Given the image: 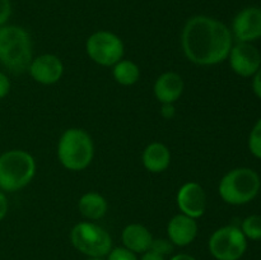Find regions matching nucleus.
<instances>
[{
  "instance_id": "obj_1",
  "label": "nucleus",
  "mask_w": 261,
  "mask_h": 260,
  "mask_svg": "<svg viewBox=\"0 0 261 260\" xmlns=\"http://www.w3.org/2000/svg\"><path fill=\"white\" fill-rule=\"evenodd\" d=\"M184 54L191 63L201 66L216 65L228 58L233 46L231 28L209 15H194L181 33Z\"/></svg>"
},
{
  "instance_id": "obj_2",
  "label": "nucleus",
  "mask_w": 261,
  "mask_h": 260,
  "mask_svg": "<svg viewBox=\"0 0 261 260\" xmlns=\"http://www.w3.org/2000/svg\"><path fill=\"white\" fill-rule=\"evenodd\" d=\"M33 59L32 40L20 25L0 27V64L14 74L24 73Z\"/></svg>"
},
{
  "instance_id": "obj_3",
  "label": "nucleus",
  "mask_w": 261,
  "mask_h": 260,
  "mask_svg": "<svg viewBox=\"0 0 261 260\" xmlns=\"http://www.w3.org/2000/svg\"><path fill=\"white\" fill-rule=\"evenodd\" d=\"M261 189L259 173L249 167L228 171L218 185L219 196L229 205H244L257 196Z\"/></svg>"
},
{
  "instance_id": "obj_4",
  "label": "nucleus",
  "mask_w": 261,
  "mask_h": 260,
  "mask_svg": "<svg viewBox=\"0 0 261 260\" xmlns=\"http://www.w3.org/2000/svg\"><path fill=\"white\" fill-rule=\"evenodd\" d=\"M36 173V161L28 152L12 149L0 155V190L14 193L25 188Z\"/></svg>"
},
{
  "instance_id": "obj_5",
  "label": "nucleus",
  "mask_w": 261,
  "mask_h": 260,
  "mask_svg": "<svg viewBox=\"0 0 261 260\" xmlns=\"http://www.w3.org/2000/svg\"><path fill=\"white\" fill-rule=\"evenodd\" d=\"M93 155V140L86 130L70 127L63 133L58 144V158L66 170H84L91 165Z\"/></svg>"
},
{
  "instance_id": "obj_6",
  "label": "nucleus",
  "mask_w": 261,
  "mask_h": 260,
  "mask_svg": "<svg viewBox=\"0 0 261 260\" xmlns=\"http://www.w3.org/2000/svg\"><path fill=\"white\" fill-rule=\"evenodd\" d=\"M73 246L89 257L107 256L112 249V239L103 227L93 222H81L70 232Z\"/></svg>"
},
{
  "instance_id": "obj_7",
  "label": "nucleus",
  "mask_w": 261,
  "mask_h": 260,
  "mask_svg": "<svg viewBox=\"0 0 261 260\" xmlns=\"http://www.w3.org/2000/svg\"><path fill=\"white\" fill-rule=\"evenodd\" d=\"M208 247L217 260H240L247 249V239L237 226H223L209 239Z\"/></svg>"
},
{
  "instance_id": "obj_8",
  "label": "nucleus",
  "mask_w": 261,
  "mask_h": 260,
  "mask_svg": "<svg viewBox=\"0 0 261 260\" xmlns=\"http://www.w3.org/2000/svg\"><path fill=\"white\" fill-rule=\"evenodd\" d=\"M89 59L102 66H114L124 56V42L110 31H97L86 42Z\"/></svg>"
},
{
  "instance_id": "obj_9",
  "label": "nucleus",
  "mask_w": 261,
  "mask_h": 260,
  "mask_svg": "<svg viewBox=\"0 0 261 260\" xmlns=\"http://www.w3.org/2000/svg\"><path fill=\"white\" fill-rule=\"evenodd\" d=\"M231 32L237 42L252 43L261 38V8L246 7L232 20Z\"/></svg>"
},
{
  "instance_id": "obj_10",
  "label": "nucleus",
  "mask_w": 261,
  "mask_h": 260,
  "mask_svg": "<svg viewBox=\"0 0 261 260\" xmlns=\"http://www.w3.org/2000/svg\"><path fill=\"white\" fill-rule=\"evenodd\" d=\"M229 66L237 75L250 78L261 66V54L252 43L237 42L228 54Z\"/></svg>"
},
{
  "instance_id": "obj_11",
  "label": "nucleus",
  "mask_w": 261,
  "mask_h": 260,
  "mask_svg": "<svg viewBox=\"0 0 261 260\" xmlns=\"http://www.w3.org/2000/svg\"><path fill=\"white\" fill-rule=\"evenodd\" d=\"M176 203L181 213L198 219L205 213L206 194L200 184L195 181H189L178 189Z\"/></svg>"
},
{
  "instance_id": "obj_12",
  "label": "nucleus",
  "mask_w": 261,
  "mask_h": 260,
  "mask_svg": "<svg viewBox=\"0 0 261 260\" xmlns=\"http://www.w3.org/2000/svg\"><path fill=\"white\" fill-rule=\"evenodd\" d=\"M30 75L37 83L51 86L58 83L64 73L63 61L54 54H43L32 59L30 64Z\"/></svg>"
},
{
  "instance_id": "obj_13",
  "label": "nucleus",
  "mask_w": 261,
  "mask_h": 260,
  "mask_svg": "<svg viewBox=\"0 0 261 260\" xmlns=\"http://www.w3.org/2000/svg\"><path fill=\"white\" fill-rule=\"evenodd\" d=\"M168 240L173 246H188L195 240L198 235L196 219L180 213L173 216L167 224Z\"/></svg>"
},
{
  "instance_id": "obj_14",
  "label": "nucleus",
  "mask_w": 261,
  "mask_h": 260,
  "mask_svg": "<svg viewBox=\"0 0 261 260\" xmlns=\"http://www.w3.org/2000/svg\"><path fill=\"white\" fill-rule=\"evenodd\" d=\"M184 79L175 71L161 74L154 83V96L161 103H175L184 93Z\"/></svg>"
},
{
  "instance_id": "obj_15",
  "label": "nucleus",
  "mask_w": 261,
  "mask_h": 260,
  "mask_svg": "<svg viewBox=\"0 0 261 260\" xmlns=\"http://www.w3.org/2000/svg\"><path fill=\"white\" fill-rule=\"evenodd\" d=\"M121 240L124 247L135 254H143L150 249L153 236L149 229L143 224L130 223L122 229Z\"/></svg>"
},
{
  "instance_id": "obj_16",
  "label": "nucleus",
  "mask_w": 261,
  "mask_h": 260,
  "mask_svg": "<svg viewBox=\"0 0 261 260\" xmlns=\"http://www.w3.org/2000/svg\"><path fill=\"white\" fill-rule=\"evenodd\" d=\"M142 160L145 170L152 173H161L170 166L171 152L163 143L153 142L145 147Z\"/></svg>"
},
{
  "instance_id": "obj_17",
  "label": "nucleus",
  "mask_w": 261,
  "mask_h": 260,
  "mask_svg": "<svg viewBox=\"0 0 261 260\" xmlns=\"http://www.w3.org/2000/svg\"><path fill=\"white\" fill-rule=\"evenodd\" d=\"M78 208L82 216L89 221H97L105 217L109 209L107 200L96 191L83 194L78 201Z\"/></svg>"
},
{
  "instance_id": "obj_18",
  "label": "nucleus",
  "mask_w": 261,
  "mask_h": 260,
  "mask_svg": "<svg viewBox=\"0 0 261 260\" xmlns=\"http://www.w3.org/2000/svg\"><path fill=\"white\" fill-rule=\"evenodd\" d=\"M114 79L121 86H133L140 79V69L134 61L120 60L112 69Z\"/></svg>"
},
{
  "instance_id": "obj_19",
  "label": "nucleus",
  "mask_w": 261,
  "mask_h": 260,
  "mask_svg": "<svg viewBox=\"0 0 261 260\" xmlns=\"http://www.w3.org/2000/svg\"><path fill=\"white\" fill-rule=\"evenodd\" d=\"M241 231L245 237L252 241L261 240V216L259 214H251L242 221Z\"/></svg>"
},
{
  "instance_id": "obj_20",
  "label": "nucleus",
  "mask_w": 261,
  "mask_h": 260,
  "mask_svg": "<svg viewBox=\"0 0 261 260\" xmlns=\"http://www.w3.org/2000/svg\"><path fill=\"white\" fill-rule=\"evenodd\" d=\"M249 149L254 157L261 160V117L254 125L249 135Z\"/></svg>"
},
{
  "instance_id": "obj_21",
  "label": "nucleus",
  "mask_w": 261,
  "mask_h": 260,
  "mask_svg": "<svg viewBox=\"0 0 261 260\" xmlns=\"http://www.w3.org/2000/svg\"><path fill=\"white\" fill-rule=\"evenodd\" d=\"M149 250L166 256L173 251V244L168 239H153Z\"/></svg>"
},
{
  "instance_id": "obj_22",
  "label": "nucleus",
  "mask_w": 261,
  "mask_h": 260,
  "mask_svg": "<svg viewBox=\"0 0 261 260\" xmlns=\"http://www.w3.org/2000/svg\"><path fill=\"white\" fill-rule=\"evenodd\" d=\"M107 260H139L137 254L126 247H115L107 254Z\"/></svg>"
},
{
  "instance_id": "obj_23",
  "label": "nucleus",
  "mask_w": 261,
  "mask_h": 260,
  "mask_svg": "<svg viewBox=\"0 0 261 260\" xmlns=\"http://www.w3.org/2000/svg\"><path fill=\"white\" fill-rule=\"evenodd\" d=\"M12 15V3L10 0H0V27L7 24Z\"/></svg>"
},
{
  "instance_id": "obj_24",
  "label": "nucleus",
  "mask_w": 261,
  "mask_h": 260,
  "mask_svg": "<svg viewBox=\"0 0 261 260\" xmlns=\"http://www.w3.org/2000/svg\"><path fill=\"white\" fill-rule=\"evenodd\" d=\"M10 91V81L3 71H0V99L8 96Z\"/></svg>"
},
{
  "instance_id": "obj_25",
  "label": "nucleus",
  "mask_w": 261,
  "mask_h": 260,
  "mask_svg": "<svg viewBox=\"0 0 261 260\" xmlns=\"http://www.w3.org/2000/svg\"><path fill=\"white\" fill-rule=\"evenodd\" d=\"M252 91H254L255 96L261 99V66L252 75Z\"/></svg>"
},
{
  "instance_id": "obj_26",
  "label": "nucleus",
  "mask_w": 261,
  "mask_h": 260,
  "mask_svg": "<svg viewBox=\"0 0 261 260\" xmlns=\"http://www.w3.org/2000/svg\"><path fill=\"white\" fill-rule=\"evenodd\" d=\"M8 209H9V203H8L7 195L4 191L0 190V222L7 217Z\"/></svg>"
},
{
  "instance_id": "obj_27",
  "label": "nucleus",
  "mask_w": 261,
  "mask_h": 260,
  "mask_svg": "<svg viewBox=\"0 0 261 260\" xmlns=\"http://www.w3.org/2000/svg\"><path fill=\"white\" fill-rule=\"evenodd\" d=\"M175 106L173 103H162V109H161V115L165 119H172L175 116Z\"/></svg>"
},
{
  "instance_id": "obj_28",
  "label": "nucleus",
  "mask_w": 261,
  "mask_h": 260,
  "mask_svg": "<svg viewBox=\"0 0 261 260\" xmlns=\"http://www.w3.org/2000/svg\"><path fill=\"white\" fill-rule=\"evenodd\" d=\"M140 260H165V256H162V255L152 251V250H148V251L143 252Z\"/></svg>"
},
{
  "instance_id": "obj_29",
  "label": "nucleus",
  "mask_w": 261,
  "mask_h": 260,
  "mask_svg": "<svg viewBox=\"0 0 261 260\" xmlns=\"http://www.w3.org/2000/svg\"><path fill=\"white\" fill-rule=\"evenodd\" d=\"M170 260H196L195 257L189 254H176Z\"/></svg>"
},
{
  "instance_id": "obj_30",
  "label": "nucleus",
  "mask_w": 261,
  "mask_h": 260,
  "mask_svg": "<svg viewBox=\"0 0 261 260\" xmlns=\"http://www.w3.org/2000/svg\"><path fill=\"white\" fill-rule=\"evenodd\" d=\"M87 260H103V259H102V257H89V259Z\"/></svg>"
}]
</instances>
